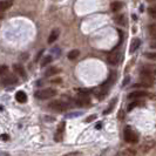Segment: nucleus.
I'll return each instance as SVG.
<instances>
[{"label": "nucleus", "instance_id": "f257e3e1", "mask_svg": "<svg viewBox=\"0 0 156 156\" xmlns=\"http://www.w3.org/2000/svg\"><path fill=\"white\" fill-rule=\"evenodd\" d=\"M115 80H116V74L113 72V73H110L109 78L107 79L103 83H102L101 86L99 87L96 90H95V94H96V96L99 98V99H102V98H105L108 92H109L110 87L113 86L114 83H115Z\"/></svg>", "mask_w": 156, "mask_h": 156}, {"label": "nucleus", "instance_id": "f03ea898", "mask_svg": "<svg viewBox=\"0 0 156 156\" xmlns=\"http://www.w3.org/2000/svg\"><path fill=\"white\" fill-rule=\"evenodd\" d=\"M121 46V42L117 45V47H115V49H113L112 52L109 53V55L107 56V62L112 65V66H116L120 63L121 61V58H122V53L121 51L119 49V47Z\"/></svg>", "mask_w": 156, "mask_h": 156}, {"label": "nucleus", "instance_id": "7ed1b4c3", "mask_svg": "<svg viewBox=\"0 0 156 156\" xmlns=\"http://www.w3.org/2000/svg\"><path fill=\"white\" fill-rule=\"evenodd\" d=\"M56 90L53 88H44V89H40L35 92V98L39 99V100H47V99H52L56 95Z\"/></svg>", "mask_w": 156, "mask_h": 156}, {"label": "nucleus", "instance_id": "20e7f679", "mask_svg": "<svg viewBox=\"0 0 156 156\" xmlns=\"http://www.w3.org/2000/svg\"><path fill=\"white\" fill-rule=\"evenodd\" d=\"M48 108L53 112H56V113H63L69 108V105L66 103L65 101H61V100H55L48 105Z\"/></svg>", "mask_w": 156, "mask_h": 156}, {"label": "nucleus", "instance_id": "39448f33", "mask_svg": "<svg viewBox=\"0 0 156 156\" xmlns=\"http://www.w3.org/2000/svg\"><path fill=\"white\" fill-rule=\"evenodd\" d=\"M123 136H125V140L126 142L128 143H136L139 141V137H137V134L134 132L132 129V127L127 126L123 130Z\"/></svg>", "mask_w": 156, "mask_h": 156}, {"label": "nucleus", "instance_id": "423d86ee", "mask_svg": "<svg viewBox=\"0 0 156 156\" xmlns=\"http://www.w3.org/2000/svg\"><path fill=\"white\" fill-rule=\"evenodd\" d=\"M140 80L142 83L147 85L148 87H151L154 83V78L149 70H142L140 74Z\"/></svg>", "mask_w": 156, "mask_h": 156}, {"label": "nucleus", "instance_id": "0eeeda50", "mask_svg": "<svg viewBox=\"0 0 156 156\" xmlns=\"http://www.w3.org/2000/svg\"><path fill=\"white\" fill-rule=\"evenodd\" d=\"M18 81V78L13 74H6L4 75L1 80H0V85L1 86H11V85H14Z\"/></svg>", "mask_w": 156, "mask_h": 156}, {"label": "nucleus", "instance_id": "6e6552de", "mask_svg": "<svg viewBox=\"0 0 156 156\" xmlns=\"http://www.w3.org/2000/svg\"><path fill=\"white\" fill-rule=\"evenodd\" d=\"M76 105L80 106V107H83V106H88L90 103V100H89V95H83V94H79V96L76 98Z\"/></svg>", "mask_w": 156, "mask_h": 156}, {"label": "nucleus", "instance_id": "1a4fd4ad", "mask_svg": "<svg viewBox=\"0 0 156 156\" xmlns=\"http://www.w3.org/2000/svg\"><path fill=\"white\" fill-rule=\"evenodd\" d=\"M146 96H148V93L146 90H134V92L128 94V99L129 100H136V99L146 98Z\"/></svg>", "mask_w": 156, "mask_h": 156}, {"label": "nucleus", "instance_id": "9d476101", "mask_svg": "<svg viewBox=\"0 0 156 156\" xmlns=\"http://www.w3.org/2000/svg\"><path fill=\"white\" fill-rule=\"evenodd\" d=\"M63 132H65V122H61V123L59 125V127H58V129H56L55 135H54V140L56 141V142H60V141L62 140Z\"/></svg>", "mask_w": 156, "mask_h": 156}, {"label": "nucleus", "instance_id": "9b49d317", "mask_svg": "<svg viewBox=\"0 0 156 156\" xmlns=\"http://www.w3.org/2000/svg\"><path fill=\"white\" fill-rule=\"evenodd\" d=\"M13 69L16 72L18 75H20L23 79H26V70L23 68L21 65H19V63H16L14 66H13Z\"/></svg>", "mask_w": 156, "mask_h": 156}, {"label": "nucleus", "instance_id": "f8f14e48", "mask_svg": "<svg viewBox=\"0 0 156 156\" xmlns=\"http://www.w3.org/2000/svg\"><path fill=\"white\" fill-rule=\"evenodd\" d=\"M13 4V0H0V12H5L6 9L12 6Z\"/></svg>", "mask_w": 156, "mask_h": 156}, {"label": "nucleus", "instance_id": "ddd939ff", "mask_svg": "<svg viewBox=\"0 0 156 156\" xmlns=\"http://www.w3.org/2000/svg\"><path fill=\"white\" fill-rule=\"evenodd\" d=\"M140 46H141V40L137 39V38H135V39H133L132 44H130L129 52H130V53H135V52L137 51V48H139Z\"/></svg>", "mask_w": 156, "mask_h": 156}, {"label": "nucleus", "instance_id": "4468645a", "mask_svg": "<svg viewBox=\"0 0 156 156\" xmlns=\"http://www.w3.org/2000/svg\"><path fill=\"white\" fill-rule=\"evenodd\" d=\"M16 100L18 102H20V103H25V102L27 101V95H26V93L23 92V90H19V92L16 94Z\"/></svg>", "mask_w": 156, "mask_h": 156}, {"label": "nucleus", "instance_id": "2eb2a0df", "mask_svg": "<svg viewBox=\"0 0 156 156\" xmlns=\"http://www.w3.org/2000/svg\"><path fill=\"white\" fill-rule=\"evenodd\" d=\"M59 38V30H53L52 33L49 34V38H48V44H53L56 41V39Z\"/></svg>", "mask_w": 156, "mask_h": 156}, {"label": "nucleus", "instance_id": "dca6fc26", "mask_svg": "<svg viewBox=\"0 0 156 156\" xmlns=\"http://www.w3.org/2000/svg\"><path fill=\"white\" fill-rule=\"evenodd\" d=\"M121 8H122V2H120V1H114V2L110 4L112 12H119Z\"/></svg>", "mask_w": 156, "mask_h": 156}, {"label": "nucleus", "instance_id": "f3484780", "mask_svg": "<svg viewBox=\"0 0 156 156\" xmlns=\"http://www.w3.org/2000/svg\"><path fill=\"white\" fill-rule=\"evenodd\" d=\"M58 73H59V68H56V67H52V68H49V69L46 70L45 76H52V75H55V74H58Z\"/></svg>", "mask_w": 156, "mask_h": 156}, {"label": "nucleus", "instance_id": "a211bd4d", "mask_svg": "<svg viewBox=\"0 0 156 156\" xmlns=\"http://www.w3.org/2000/svg\"><path fill=\"white\" fill-rule=\"evenodd\" d=\"M79 53H80V52H79L78 49L70 51L69 53H68V59H69V60H74V59H76V58L79 56Z\"/></svg>", "mask_w": 156, "mask_h": 156}, {"label": "nucleus", "instance_id": "6ab92c4d", "mask_svg": "<svg viewBox=\"0 0 156 156\" xmlns=\"http://www.w3.org/2000/svg\"><path fill=\"white\" fill-rule=\"evenodd\" d=\"M52 56L51 55H47V56H45L44 59H42V62H41V67H45L46 65H48V63H51L52 62Z\"/></svg>", "mask_w": 156, "mask_h": 156}, {"label": "nucleus", "instance_id": "aec40b11", "mask_svg": "<svg viewBox=\"0 0 156 156\" xmlns=\"http://www.w3.org/2000/svg\"><path fill=\"white\" fill-rule=\"evenodd\" d=\"M115 21H116L119 25H122V26H126V18L125 16H119L115 18Z\"/></svg>", "mask_w": 156, "mask_h": 156}, {"label": "nucleus", "instance_id": "412c9836", "mask_svg": "<svg viewBox=\"0 0 156 156\" xmlns=\"http://www.w3.org/2000/svg\"><path fill=\"white\" fill-rule=\"evenodd\" d=\"M149 33L153 35V37H156V23H151L149 26Z\"/></svg>", "mask_w": 156, "mask_h": 156}, {"label": "nucleus", "instance_id": "4be33fe9", "mask_svg": "<svg viewBox=\"0 0 156 156\" xmlns=\"http://www.w3.org/2000/svg\"><path fill=\"white\" fill-rule=\"evenodd\" d=\"M137 106H140V102L139 101H134V102H132V103H129L128 105V112H130V110H133L135 107H137Z\"/></svg>", "mask_w": 156, "mask_h": 156}, {"label": "nucleus", "instance_id": "5701e85b", "mask_svg": "<svg viewBox=\"0 0 156 156\" xmlns=\"http://www.w3.org/2000/svg\"><path fill=\"white\" fill-rule=\"evenodd\" d=\"M8 73L7 66H0V76H4Z\"/></svg>", "mask_w": 156, "mask_h": 156}, {"label": "nucleus", "instance_id": "b1692460", "mask_svg": "<svg viewBox=\"0 0 156 156\" xmlns=\"http://www.w3.org/2000/svg\"><path fill=\"white\" fill-rule=\"evenodd\" d=\"M148 13L150 14V16H153L154 19H156V6H151V7H149Z\"/></svg>", "mask_w": 156, "mask_h": 156}, {"label": "nucleus", "instance_id": "393cba45", "mask_svg": "<svg viewBox=\"0 0 156 156\" xmlns=\"http://www.w3.org/2000/svg\"><path fill=\"white\" fill-rule=\"evenodd\" d=\"M144 55H146V58H148V59L156 60V52H147Z\"/></svg>", "mask_w": 156, "mask_h": 156}, {"label": "nucleus", "instance_id": "a878e982", "mask_svg": "<svg viewBox=\"0 0 156 156\" xmlns=\"http://www.w3.org/2000/svg\"><path fill=\"white\" fill-rule=\"evenodd\" d=\"M125 155H127V156H135V150H130V149H128V150H126L125 153H123Z\"/></svg>", "mask_w": 156, "mask_h": 156}, {"label": "nucleus", "instance_id": "bb28decb", "mask_svg": "<svg viewBox=\"0 0 156 156\" xmlns=\"http://www.w3.org/2000/svg\"><path fill=\"white\" fill-rule=\"evenodd\" d=\"M133 88H148V86H147V85H144V83H142V82H140V83L134 85Z\"/></svg>", "mask_w": 156, "mask_h": 156}, {"label": "nucleus", "instance_id": "cd10ccee", "mask_svg": "<svg viewBox=\"0 0 156 156\" xmlns=\"http://www.w3.org/2000/svg\"><path fill=\"white\" fill-rule=\"evenodd\" d=\"M42 53H44V51H40L39 53H38V55H37V56H35V59H34V61H35V62H38V61H39V59L41 58Z\"/></svg>", "mask_w": 156, "mask_h": 156}, {"label": "nucleus", "instance_id": "c85d7f7f", "mask_svg": "<svg viewBox=\"0 0 156 156\" xmlns=\"http://www.w3.org/2000/svg\"><path fill=\"white\" fill-rule=\"evenodd\" d=\"M81 115V113H72V114H68L67 117L69 119V117H75V116H80Z\"/></svg>", "mask_w": 156, "mask_h": 156}, {"label": "nucleus", "instance_id": "c756f323", "mask_svg": "<svg viewBox=\"0 0 156 156\" xmlns=\"http://www.w3.org/2000/svg\"><path fill=\"white\" fill-rule=\"evenodd\" d=\"M65 156H81V153L75 151V153H70V154H67V155H65Z\"/></svg>", "mask_w": 156, "mask_h": 156}, {"label": "nucleus", "instance_id": "7c9ffc66", "mask_svg": "<svg viewBox=\"0 0 156 156\" xmlns=\"http://www.w3.org/2000/svg\"><path fill=\"white\" fill-rule=\"evenodd\" d=\"M0 137H1V140H2V141H7L8 140V135H7V134H2Z\"/></svg>", "mask_w": 156, "mask_h": 156}, {"label": "nucleus", "instance_id": "2f4dec72", "mask_svg": "<svg viewBox=\"0 0 156 156\" xmlns=\"http://www.w3.org/2000/svg\"><path fill=\"white\" fill-rule=\"evenodd\" d=\"M94 119H96V115H93V116H89L88 119H87V122H90L92 120H94Z\"/></svg>", "mask_w": 156, "mask_h": 156}, {"label": "nucleus", "instance_id": "473e14b6", "mask_svg": "<svg viewBox=\"0 0 156 156\" xmlns=\"http://www.w3.org/2000/svg\"><path fill=\"white\" fill-rule=\"evenodd\" d=\"M60 81H61V79H56V80H52L51 82H52V83H55V82H56V83H60Z\"/></svg>", "mask_w": 156, "mask_h": 156}, {"label": "nucleus", "instance_id": "72a5a7b5", "mask_svg": "<svg viewBox=\"0 0 156 156\" xmlns=\"http://www.w3.org/2000/svg\"><path fill=\"white\" fill-rule=\"evenodd\" d=\"M101 126H102V123L101 122H99V123L96 125V129H100V128H101Z\"/></svg>", "mask_w": 156, "mask_h": 156}, {"label": "nucleus", "instance_id": "f704fd0d", "mask_svg": "<svg viewBox=\"0 0 156 156\" xmlns=\"http://www.w3.org/2000/svg\"><path fill=\"white\" fill-rule=\"evenodd\" d=\"M150 47H151V48H154V49H156V42H153V44L150 45Z\"/></svg>", "mask_w": 156, "mask_h": 156}, {"label": "nucleus", "instance_id": "c9c22d12", "mask_svg": "<svg viewBox=\"0 0 156 156\" xmlns=\"http://www.w3.org/2000/svg\"><path fill=\"white\" fill-rule=\"evenodd\" d=\"M128 80H129V78H126L125 82H123V85H127V82H128Z\"/></svg>", "mask_w": 156, "mask_h": 156}, {"label": "nucleus", "instance_id": "e433bc0d", "mask_svg": "<svg viewBox=\"0 0 156 156\" xmlns=\"http://www.w3.org/2000/svg\"><path fill=\"white\" fill-rule=\"evenodd\" d=\"M4 18V13L2 12H0V19H2Z\"/></svg>", "mask_w": 156, "mask_h": 156}, {"label": "nucleus", "instance_id": "4c0bfd02", "mask_svg": "<svg viewBox=\"0 0 156 156\" xmlns=\"http://www.w3.org/2000/svg\"><path fill=\"white\" fill-rule=\"evenodd\" d=\"M154 73H155V74H156V68H155V70H154Z\"/></svg>", "mask_w": 156, "mask_h": 156}]
</instances>
